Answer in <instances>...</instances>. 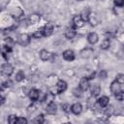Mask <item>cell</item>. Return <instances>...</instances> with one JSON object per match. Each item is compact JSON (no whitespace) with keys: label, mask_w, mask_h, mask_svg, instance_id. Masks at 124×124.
<instances>
[{"label":"cell","mask_w":124,"mask_h":124,"mask_svg":"<svg viewBox=\"0 0 124 124\" xmlns=\"http://www.w3.org/2000/svg\"><path fill=\"white\" fill-rule=\"evenodd\" d=\"M17 116L16 115V114H11L9 117H8V122L10 123V124H16V123H17Z\"/></svg>","instance_id":"obj_31"},{"label":"cell","mask_w":124,"mask_h":124,"mask_svg":"<svg viewBox=\"0 0 124 124\" xmlns=\"http://www.w3.org/2000/svg\"><path fill=\"white\" fill-rule=\"evenodd\" d=\"M46 111L48 113V114H55L56 113V111H57V106H56V104L54 103V101L53 102H50V103H48L47 105H46Z\"/></svg>","instance_id":"obj_11"},{"label":"cell","mask_w":124,"mask_h":124,"mask_svg":"<svg viewBox=\"0 0 124 124\" xmlns=\"http://www.w3.org/2000/svg\"><path fill=\"white\" fill-rule=\"evenodd\" d=\"M25 78V74H24V72L23 71H18L16 74V76H15V80L16 81V82H20V81H22L23 79Z\"/></svg>","instance_id":"obj_22"},{"label":"cell","mask_w":124,"mask_h":124,"mask_svg":"<svg viewBox=\"0 0 124 124\" xmlns=\"http://www.w3.org/2000/svg\"><path fill=\"white\" fill-rule=\"evenodd\" d=\"M4 103H5V97L1 95V105H4Z\"/></svg>","instance_id":"obj_41"},{"label":"cell","mask_w":124,"mask_h":124,"mask_svg":"<svg viewBox=\"0 0 124 124\" xmlns=\"http://www.w3.org/2000/svg\"><path fill=\"white\" fill-rule=\"evenodd\" d=\"M115 79L120 83V84H123L124 83V74H118L115 78Z\"/></svg>","instance_id":"obj_35"},{"label":"cell","mask_w":124,"mask_h":124,"mask_svg":"<svg viewBox=\"0 0 124 124\" xmlns=\"http://www.w3.org/2000/svg\"><path fill=\"white\" fill-rule=\"evenodd\" d=\"M4 42H5V45H6V46H11V47H13L14 45H15V41H14V39L11 38V37H6L5 40H4Z\"/></svg>","instance_id":"obj_29"},{"label":"cell","mask_w":124,"mask_h":124,"mask_svg":"<svg viewBox=\"0 0 124 124\" xmlns=\"http://www.w3.org/2000/svg\"><path fill=\"white\" fill-rule=\"evenodd\" d=\"M62 109H63V111H64V112L68 113V112H70V110H71V106H70L69 104L65 103V104H63V105H62Z\"/></svg>","instance_id":"obj_36"},{"label":"cell","mask_w":124,"mask_h":124,"mask_svg":"<svg viewBox=\"0 0 124 124\" xmlns=\"http://www.w3.org/2000/svg\"><path fill=\"white\" fill-rule=\"evenodd\" d=\"M58 81V78H57V76L55 75H50L48 78H46V84L48 86H52V85H55Z\"/></svg>","instance_id":"obj_21"},{"label":"cell","mask_w":124,"mask_h":124,"mask_svg":"<svg viewBox=\"0 0 124 124\" xmlns=\"http://www.w3.org/2000/svg\"><path fill=\"white\" fill-rule=\"evenodd\" d=\"M82 92H83V90H82L79 86L73 89V95H74L75 97H77V98H80V97L82 96Z\"/></svg>","instance_id":"obj_27"},{"label":"cell","mask_w":124,"mask_h":124,"mask_svg":"<svg viewBox=\"0 0 124 124\" xmlns=\"http://www.w3.org/2000/svg\"><path fill=\"white\" fill-rule=\"evenodd\" d=\"M109 103V98L108 96H101L98 100H97V105L100 108H106Z\"/></svg>","instance_id":"obj_13"},{"label":"cell","mask_w":124,"mask_h":124,"mask_svg":"<svg viewBox=\"0 0 124 124\" xmlns=\"http://www.w3.org/2000/svg\"><path fill=\"white\" fill-rule=\"evenodd\" d=\"M93 54V49L92 48H89V47H85L84 49H82L80 51V56L83 58V59H88L89 57H91Z\"/></svg>","instance_id":"obj_17"},{"label":"cell","mask_w":124,"mask_h":124,"mask_svg":"<svg viewBox=\"0 0 124 124\" xmlns=\"http://www.w3.org/2000/svg\"><path fill=\"white\" fill-rule=\"evenodd\" d=\"M114 97H115V99L117 101H120V102L124 101V92L122 90H120V91H118V92H116L114 94Z\"/></svg>","instance_id":"obj_30"},{"label":"cell","mask_w":124,"mask_h":124,"mask_svg":"<svg viewBox=\"0 0 124 124\" xmlns=\"http://www.w3.org/2000/svg\"><path fill=\"white\" fill-rule=\"evenodd\" d=\"M11 15H12V16L14 17V18H16V19H18V18H21L23 16H24V12H23V10L21 9V8H16V9H14L12 12H11Z\"/></svg>","instance_id":"obj_12"},{"label":"cell","mask_w":124,"mask_h":124,"mask_svg":"<svg viewBox=\"0 0 124 124\" xmlns=\"http://www.w3.org/2000/svg\"><path fill=\"white\" fill-rule=\"evenodd\" d=\"M87 78H88V79L89 80H91V79H94L95 78V77H96V72H92V73H90L88 76H86Z\"/></svg>","instance_id":"obj_40"},{"label":"cell","mask_w":124,"mask_h":124,"mask_svg":"<svg viewBox=\"0 0 124 124\" xmlns=\"http://www.w3.org/2000/svg\"><path fill=\"white\" fill-rule=\"evenodd\" d=\"M88 22H89V23H90V25H92V26H96V25L98 24V20H97V18H96L95 16H92V14L90 15V17H89Z\"/></svg>","instance_id":"obj_33"},{"label":"cell","mask_w":124,"mask_h":124,"mask_svg":"<svg viewBox=\"0 0 124 124\" xmlns=\"http://www.w3.org/2000/svg\"><path fill=\"white\" fill-rule=\"evenodd\" d=\"M65 37L69 40L73 39L76 37L77 35V32H76V27L75 26H70V27H67L66 30H65V33H64Z\"/></svg>","instance_id":"obj_6"},{"label":"cell","mask_w":124,"mask_h":124,"mask_svg":"<svg viewBox=\"0 0 124 124\" xmlns=\"http://www.w3.org/2000/svg\"><path fill=\"white\" fill-rule=\"evenodd\" d=\"M30 39H31V38H30V36H29L28 34H26V33H22V34L18 35L16 42H17L18 45H20V46H26L27 45H29V43H30Z\"/></svg>","instance_id":"obj_1"},{"label":"cell","mask_w":124,"mask_h":124,"mask_svg":"<svg viewBox=\"0 0 124 124\" xmlns=\"http://www.w3.org/2000/svg\"><path fill=\"white\" fill-rule=\"evenodd\" d=\"M32 37H33L34 39H41L42 37H44L43 27H42V28H40V29H38V30H36V31L32 34Z\"/></svg>","instance_id":"obj_26"},{"label":"cell","mask_w":124,"mask_h":124,"mask_svg":"<svg viewBox=\"0 0 124 124\" xmlns=\"http://www.w3.org/2000/svg\"><path fill=\"white\" fill-rule=\"evenodd\" d=\"M62 57H63L64 60L71 62V61H73L75 59V52L72 49H66V50L63 51Z\"/></svg>","instance_id":"obj_7"},{"label":"cell","mask_w":124,"mask_h":124,"mask_svg":"<svg viewBox=\"0 0 124 124\" xmlns=\"http://www.w3.org/2000/svg\"><path fill=\"white\" fill-rule=\"evenodd\" d=\"M43 33H44V37L51 36L52 33H53V25L51 23H46L43 27Z\"/></svg>","instance_id":"obj_10"},{"label":"cell","mask_w":124,"mask_h":124,"mask_svg":"<svg viewBox=\"0 0 124 124\" xmlns=\"http://www.w3.org/2000/svg\"><path fill=\"white\" fill-rule=\"evenodd\" d=\"M109 89H110V92H111V93L115 94L116 92H118V91L121 90V84L115 79V80H113V81L110 83V87H109Z\"/></svg>","instance_id":"obj_15"},{"label":"cell","mask_w":124,"mask_h":124,"mask_svg":"<svg viewBox=\"0 0 124 124\" xmlns=\"http://www.w3.org/2000/svg\"><path fill=\"white\" fill-rule=\"evenodd\" d=\"M114 5L116 7H124V0H114Z\"/></svg>","instance_id":"obj_38"},{"label":"cell","mask_w":124,"mask_h":124,"mask_svg":"<svg viewBox=\"0 0 124 124\" xmlns=\"http://www.w3.org/2000/svg\"><path fill=\"white\" fill-rule=\"evenodd\" d=\"M33 122H34V123H37V124H42V123H44V122H45V116H44V114L41 113V114L37 115V116L34 118Z\"/></svg>","instance_id":"obj_28"},{"label":"cell","mask_w":124,"mask_h":124,"mask_svg":"<svg viewBox=\"0 0 124 124\" xmlns=\"http://www.w3.org/2000/svg\"><path fill=\"white\" fill-rule=\"evenodd\" d=\"M113 112H114V108H113V106H111V105H109V106L108 105V106L106 107V108H105V111H104L105 115L108 116V117L111 116V115L113 114Z\"/></svg>","instance_id":"obj_25"},{"label":"cell","mask_w":124,"mask_h":124,"mask_svg":"<svg viewBox=\"0 0 124 124\" xmlns=\"http://www.w3.org/2000/svg\"><path fill=\"white\" fill-rule=\"evenodd\" d=\"M28 97L29 99L32 101V102H36L40 99V96H41V91L38 90V89H35V88H32L28 91Z\"/></svg>","instance_id":"obj_4"},{"label":"cell","mask_w":124,"mask_h":124,"mask_svg":"<svg viewBox=\"0 0 124 124\" xmlns=\"http://www.w3.org/2000/svg\"><path fill=\"white\" fill-rule=\"evenodd\" d=\"M36 110V107L34 106V105H30L28 108H27V112L28 113H32V112H34Z\"/></svg>","instance_id":"obj_39"},{"label":"cell","mask_w":124,"mask_h":124,"mask_svg":"<svg viewBox=\"0 0 124 124\" xmlns=\"http://www.w3.org/2000/svg\"><path fill=\"white\" fill-rule=\"evenodd\" d=\"M28 122V120L25 118V117H18L17 118V123L16 124H26Z\"/></svg>","instance_id":"obj_37"},{"label":"cell","mask_w":124,"mask_h":124,"mask_svg":"<svg viewBox=\"0 0 124 124\" xmlns=\"http://www.w3.org/2000/svg\"><path fill=\"white\" fill-rule=\"evenodd\" d=\"M90 15H91V13H90V11H89L88 9H85V10H83V11L80 13L81 17H82V19H83L85 22H88L89 17H90Z\"/></svg>","instance_id":"obj_23"},{"label":"cell","mask_w":124,"mask_h":124,"mask_svg":"<svg viewBox=\"0 0 124 124\" xmlns=\"http://www.w3.org/2000/svg\"><path fill=\"white\" fill-rule=\"evenodd\" d=\"M84 23H85V21L82 19L80 15H76L73 17V25L76 28H81L84 25Z\"/></svg>","instance_id":"obj_5"},{"label":"cell","mask_w":124,"mask_h":124,"mask_svg":"<svg viewBox=\"0 0 124 124\" xmlns=\"http://www.w3.org/2000/svg\"><path fill=\"white\" fill-rule=\"evenodd\" d=\"M78 1H82V0H78Z\"/></svg>","instance_id":"obj_42"},{"label":"cell","mask_w":124,"mask_h":124,"mask_svg":"<svg viewBox=\"0 0 124 124\" xmlns=\"http://www.w3.org/2000/svg\"><path fill=\"white\" fill-rule=\"evenodd\" d=\"M13 73H14V67L10 63H4L1 66V74L2 75L6 76V77H10Z\"/></svg>","instance_id":"obj_2"},{"label":"cell","mask_w":124,"mask_h":124,"mask_svg":"<svg viewBox=\"0 0 124 124\" xmlns=\"http://www.w3.org/2000/svg\"><path fill=\"white\" fill-rule=\"evenodd\" d=\"M86 104H87V107H88V108H91V109H94V108H96V105H97V100L95 99V97L94 96H90L88 99H87V101H86Z\"/></svg>","instance_id":"obj_20"},{"label":"cell","mask_w":124,"mask_h":124,"mask_svg":"<svg viewBox=\"0 0 124 124\" xmlns=\"http://www.w3.org/2000/svg\"><path fill=\"white\" fill-rule=\"evenodd\" d=\"M71 111L74 114H76V115L80 114L81 111H82V106H81V104L80 103H75V104H73L71 106Z\"/></svg>","instance_id":"obj_14"},{"label":"cell","mask_w":124,"mask_h":124,"mask_svg":"<svg viewBox=\"0 0 124 124\" xmlns=\"http://www.w3.org/2000/svg\"><path fill=\"white\" fill-rule=\"evenodd\" d=\"M90 93L92 96L96 97L98 96L100 93H101V87L99 84H93V85H90Z\"/></svg>","instance_id":"obj_19"},{"label":"cell","mask_w":124,"mask_h":124,"mask_svg":"<svg viewBox=\"0 0 124 124\" xmlns=\"http://www.w3.org/2000/svg\"><path fill=\"white\" fill-rule=\"evenodd\" d=\"M67 90V82L62 79H58L57 83L55 84V94L63 93Z\"/></svg>","instance_id":"obj_3"},{"label":"cell","mask_w":124,"mask_h":124,"mask_svg":"<svg viewBox=\"0 0 124 124\" xmlns=\"http://www.w3.org/2000/svg\"><path fill=\"white\" fill-rule=\"evenodd\" d=\"M108 77V73L106 70H101L99 73H98V78L100 79H106Z\"/></svg>","instance_id":"obj_32"},{"label":"cell","mask_w":124,"mask_h":124,"mask_svg":"<svg viewBox=\"0 0 124 124\" xmlns=\"http://www.w3.org/2000/svg\"><path fill=\"white\" fill-rule=\"evenodd\" d=\"M12 86H13V81H12L11 79H8V80L2 82V88H3V89H4V88H10V87H12Z\"/></svg>","instance_id":"obj_34"},{"label":"cell","mask_w":124,"mask_h":124,"mask_svg":"<svg viewBox=\"0 0 124 124\" xmlns=\"http://www.w3.org/2000/svg\"><path fill=\"white\" fill-rule=\"evenodd\" d=\"M98 40H99V36L95 32H90L88 34V36H87V41L91 45H95L98 42Z\"/></svg>","instance_id":"obj_16"},{"label":"cell","mask_w":124,"mask_h":124,"mask_svg":"<svg viewBox=\"0 0 124 124\" xmlns=\"http://www.w3.org/2000/svg\"><path fill=\"white\" fill-rule=\"evenodd\" d=\"M40 19H41L40 15H38V14H31V15L28 16L26 21L28 22V24H36V23H38L40 21Z\"/></svg>","instance_id":"obj_9"},{"label":"cell","mask_w":124,"mask_h":124,"mask_svg":"<svg viewBox=\"0 0 124 124\" xmlns=\"http://www.w3.org/2000/svg\"><path fill=\"white\" fill-rule=\"evenodd\" d=\"M78 86H79L83 91H86V90L90 87V80L88 79V78H87V77H83V78H81L80 80H79Z\"/></svg>","instance_id":"obj_8"},{"label":"cell","mask_w":124,"mask_h":124,"mask_svg":"<svg viewBox=\"0 0 124 124\" xmlns=\"http://www.w3.org/2000/svg\"><path fill=\"white\" fill-rule=\"evenodd\" d=\"M109 46H110V41H109V39H104L101 42V45H100L101 49L106 50V49H108Z\"/></svg>","instance_id":"obj_24"},{"label":"cell","mask_w":124,"mask_h":124,"mask_svg":"<svg viewBox=\"0 0 124 124\" xmlns=\"http://www.w3.org/2000/svg\"><path fill=\"white\" fill-rule=\"evenodd\" d=\"M39 55H40V58H41L43 61H47V60L50 59L51 53H50L48 50H46V49L44 48V49H41V50H40Z\"/></svg>","instance_id":"obj_18"}]
</instances>
